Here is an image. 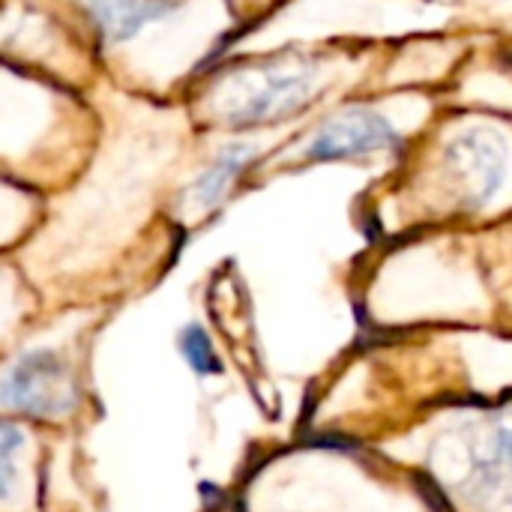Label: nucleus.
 Returning <instances> with one entry per match:
<instances>
[{
    "label": "nucleus",
    "mask_w": 512,
    "mask_h": 512,
    "mask_svg": "<svg viewBox=\"0 0 512 512\" xmlns=\"http://www.w3.org/2000/svg\"><path fill=\"white\" fill-rule=\"evenodd\" d=\"M87 405L81 345L69 339L24 342L0 357V417L69 429Z\"/></svg>",
    "instance_id": "1"
},
{
    "label": "nucleus",
    "mask_w": 512,
    "mask_h": 512,
    "mask_svg": "<svg viewBox=\"0 0 512 512\" xmlns=\"http://www.w3.org/2000/svg\"><path fill=\"white\" fill-rule=\"evenodd\" d=\"M330 69L315 54H282L276 60L234 72L219 96L216 120L228 129H258L282 123L309 108Z\"/></svg>",
    "instance_id": "2"
},
{
    "label": "nucleus",
    "mask_w": 512,
    "mask_h": 512,
    "mask_svg": "<svg viewBox=\"0 0 512 512\" xmlns=\"http://www.w3.org/2000/svg\"><path fill=\"white\" fill-rule=\"evenodd\" d=\"M69 429L0 417V512H54V474Z\"/></svg>",
    "instance_id": "3"
},
{
    "label": "nucleus",
    "mask_w": 512,
    "mask_h": 512,
    "mask_svg": "<svg viewBox=\"0 0 512 512\" xmlns=\"http://www.w3.org/2000/svg\"><path fill=\"white\" fill-rule=\"evenodd\" d=\"M405 141L402 126L375 105H345L318 120L303 138V162H354L399 150Z\"/></svg>",
    "instance_id": "4"
},
{
    "label": "nucleus",
    "mask_w": 512,
    "mask_h": 512,
    "mask_svg": "<svg viewBox=\"0 0 512 512\" xmlns=\"http://www.w3.org/2000/svg\"><path fill=\"white\" fill-rule=\"evenodd\" d=\"M444 168L459 195L471 210H483L501 198L512 174L507 138L489 126H471L453 135L444 147Z\"/></svg>",
    "instance_id": "5"
},
{
    "label": "nucleus",
    "mask_w": 512,
    "mask_h": 512,
    "mask_svg": "<svg viewBox=\"0 0 512 512\" xmlns=\"http://www.w3.org/2000/svg\"><path fill=\"white\" fill-rule=\"evenodd\" d=\"M459 495L477 512H512V426L495 423L465 447Z\"/></svg>",
    "instance_id": "6"
},
{
    "label": "nucleus",
    "mask_w": 512,
    "mask_h": 512,
    "mask_svg": "<svg viewBox=\"0 0 512 512\" xmlns=\"http://www.w3.org/2000/svg\"><path fill=\"white\" fill-rule=\"evenodd\" d=\"M258 147L255 144H225L207 165L204 171L186 186L183 192V210L189 216H207L213 210H219L225 204V198L231 195V189L240 183V177L255 165L258 159Z\"/></svg>",
    "instance_id": "7"
},
{
    "label": "nucleus",
    "mask_w": 512,
    "mask_h": 512,
    "mask_svg": "<svg viewBox=\"0 0 512 512\" xmlns=\"http://www.w3.org/2000/svg\"><path fill=\"white\" fill-rule=\"evenodd\" d=\"M105 42L117 45L138 36L153 21L174 15L183 0H78Z\"/></svg>",
    "instance_id": "8"
},
{
    "label": "nucleus",
    "mask_w": 512,
    "mask_h": 512,
    "mask_svg": "<svg viewBox=\"0 0 512 512\" xmlns=\"http://www.w3.org/2000/svg\"><path fill=\"white\" fill-rule=\"evenodd\" d=\"M180 351L186 357V363L198 372V375H216L219 372V357L207 339V333L198 324H189L180 333Z\"/></svg>",
    "instance_id": "9"
}]
</instances>
